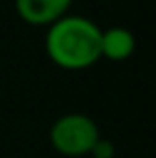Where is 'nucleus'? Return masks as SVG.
Returning a JSON list of instances; mask_svg holds the SVG:
<instances>
[{"label": "nucleus", "mask_w": 156, "mask_h": 158, "mask_svg": "<svg viewBox=\"0 0 156 158\" xmlns=\"http://www.w3.org/2000/svg\"><path fill=\"white\" fill-rule=\"evenodd\" d=\"M102 30L86 16L66 14L48 26L44 48L62 70H86L100 60Z\"/></svg>", "instance_id": "obj_1"}, {"label": "nucleus", "mask_w": 156, "mask_h": 158, "mask_svg": "<svg viewBox=\"0 0 156 158\" xmlns=\"http://www.w3.org/2000/svg\"><path fill=\"white\" fill-rule=\"evenodd\" d=\"M48 138L58 154L78 158L90 154V150L100 138V132L90 116L82 112H68L50 126Z\"/></svg>", "instance_id": "obj_2"}, {"label": "nucleus", "mask_w": 156, "mask_h": 158, "mask_svg": "<svg viewBox=\"0 0 156 158\" xmlns=\"http://www.w3.org/2000/svg\"><path fill=\"white\" fill-rule=\"evenodd\" d=\"M74 0H14L16 14L30 26H50L68 14Z\"/></svg>", "instance_id": "obj_3"}, {"label": "nucleus", "mask_w": 156, "mask_h": 158, "mask_svg": "<svg viewBox=\"0 0 156 158\" xmlns=\"http://www.w3.org/2000/svg\"><path fill=\"white\" fill-rule=\"evenodd\" d=\"M136 50V38L124 26H112L102 30L100 36V56L112 62L128 60Z\"/></svg>", "instance_id": "obj_4"}, {"label": "nucleus", "mask_w": 156, "mask_h": 158, "mask_svg": "<svg viewBox=\"0 0 156 158\" xmlns=\"http://www.w3.org/2000/svg\"><path fill=\"white\" fill-rule=\"evenodd\" d=\"M92 158H114L116 156V148L108 138H98V142L94 144V148L90 150Z\"/></svg>", "instance_id": "obj_5"}]
</instances>
